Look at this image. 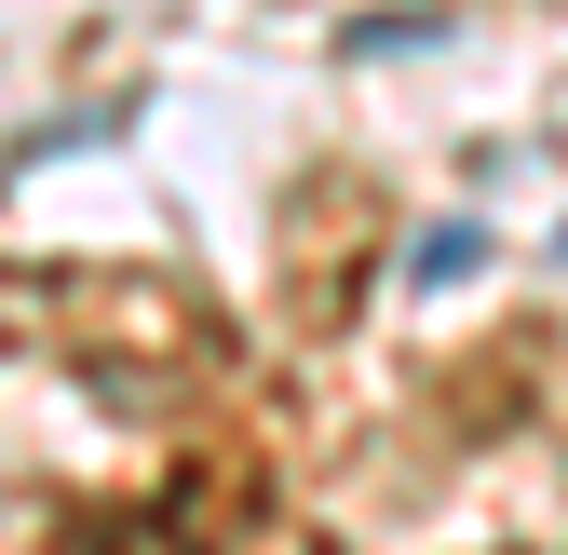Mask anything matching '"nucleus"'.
<instances>
[{"label": "nucleus", "mask_w": 568, "mask_h": 555, "mask_svg": "<svg viewBox=\"0 0 568 555\" xmlns=\"http://www.w3.org/2000/svg\"><path fill=\"white\" fill-rule=\"evenodd\" d=\"M474 258H487L474 231H434V244H419V258H406V285H460V271H474Z\"/></svg>", "instance_id": "1"}]
</instances>
